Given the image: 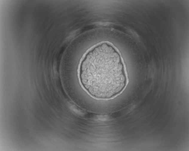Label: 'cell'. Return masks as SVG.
<instances>
[{"instance_id":"6da1fadb","label":"cell","mask_w":189,"mask_h":151,"mask_svg":"<svg viewBox=\"0 0 189 151\" xmlns=\"http://www.w3.org/2000/svg\"><path fill=\"white\" fill-rule=\"evenodd\" d=\"M79 77L89 94L101 99L116 96L124 89L127 82L120 55L107 43L99 44L87 52L80 64Z\"/></svg>"}]
</instances>
